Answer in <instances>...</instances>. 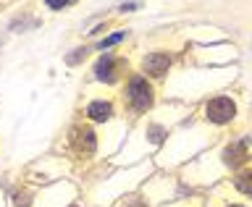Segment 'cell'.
<instances>
[{
  "label": "cell",
  "mask_w": 252,
  "mask_h": 207,
  "mask_svg": "<svg viewBox=\"0 0 252 207\" xmlns=\"http://www.w3.org/2000/svg\"><path fill=\"white\" fill-rule=\"evenodd\" d=\"M129 100L137 110H147L150 105H153V87H150L145 79L134 76L129 82Z\"/></svg>",
  "instance_id": "6da1fadb"
},
{
  "label": "cell",
  "mask_w": 252,
  "mask_h": 207,
  "mask_svg": "<svg viewBox=\"0 0 252 207\" xmlns=\"http://www.w3.org/2000/svg\"><path fill=\"white\" fill-rule=\"evenodd\" d=\"M234 113H236V105L228 97H216L208 102V118L213 123H228L234 118Z\"/></svg>",
  "instance_id": "7a4b0ae2"
},
{
  "label": "cell",
  "mask_w": 252,
  "mask_h": 207,
  "mask_svg": "<svg viewBox=\"0 0 252 207\" xmlns=\"http://www.w3.org/2000/svg\"><path fill=\"white\" fill-rule=\"evenodd\" d=\"M71 145L79 155H92L94 152V134L90 126H74L71 131Z\"/></svg>",
  "instance_id": "3957f363"
},
{
  "label": "cell",
  "mask_w": 252,
  "mask_h": 207,
  "mask_svg": "<svg viewBox=\"0 0 252 207\" xmlns=\"http://www.w3.org/2000/svg\"><path fill=\"white\" fill-rule=\"evenodd\" d=\"M168 66H171V58H168V55H163V53L147 55V58L142 60V68H145V74H150V76L165 74V68H168Z\"/></svg>",
  "instance_id": "277c9868"
},
{
  "label": "cell",
  "mask_w": 252,
  "mask_h": 207,
  "mask_svg": "<svg viewBox=\"0 0 252 207\" xmlns=\"http://www.w3.org/2000/svg\"><path fill=\"white\" fill-rule=\"evenodd\" d=\"M247 145L250 142H239V145H231L223 152V163L228 165V168H239V165L247 160Z\"/></svg>",
  "instance_id": "5b68a950"
},
{
  "label": "cell",
  "mask_w": 252,
  "mask_h": 207,
  "mask_svg": "<svg viewBox=\"0 0 252 207\" xmlns=\"http://www.w3.org/2000/svg\"><path fill=\"white\" fill-rule=\"evenodd\" d=\"M94 76L100 79V82H105V84H113V79H116V58H102L97 60V66H94Z\"/></svg>",
  "instance_id": "8992f818"
},
{
  "label": "cell",
  "mask_w": 252,
  "mask_h": 207,
  "mask_svg": "<svg viewBox=\"0 0 252 207\" xmlns=\"http://www.w3.org/2000/svg\"><path fill=\"white\" fill-rule=\"evenodd\" d=\"M87 116L92 118V121H108L110 118V102H105V100H94V102H90V108H87Z\"/></svg>",
  "instance_id": "52a82bcc"
},
{
  "label": "cell",
  "mask_w": 252,
  "mask_h": 207,
  "mask_svg": "<svg viewBox=\"0 0 252 207\" xmlns=\"http://www.w3.org/2000/svg\"><path fill=\"white\" fill-rule=\"evenodd\" d=\"M236 189H239L242 194H250L252 197V168L236 176Z\"/></svg>",
  "instance_id": "ba28073f"
},
{
  "label": "cell",
  "mask_w": 252,
  "mask_h": 207,
  "mask_svg": "<svg viewBox=\"0 0 252 207\" xmlns=\"http://www.w3.org/2000/svg\"><path fill=\"white\" fill-rule=\"evenodd\" d=\"M121 39H124V31H116V34H110V37L102 39V42H97V47H100V50H105V47L116 45V42H121Z\"/></svg>",
  "instance_id": "9c48e42d"
},
{
  "label": "cell",
  "mask_w": 252,
  "mask_h": 207,
  "mask_svg": "<svg viewBox=\"0 0 252 207\" xmlns=\"http://www.w3.org/2000/svg\"><path fill=\"white\" fill-rule=\"evenodd\" d=\"M163 137H165V131L160 129V126H153V129H150V142H153V145H160Z\"/></svg>",
  "instance_id": "30bf717a"
},
{
  "label": "cell",
  "mask_w": 252,
  "mask_h": 207,
  "mask_svg": "<svg viewBox=\"0 0 252 207\" xmlns=\"http://www.w3.org/2000/svg\"><path fill=\"white\" fill-rule=\"evenodd\" d=\"M231 207H244V205H231Z\"/></svg>",
  "instance_id": "8fae6325"
},
{
  "label": "cell",
  "mask_w": 252,
  "mask_h": 207,
  "mask_svg": "<svg viewBox=\"0 0 252 207\" xmlns=\"http://www.w3.org/2000/svg\"><path fill=\"white\" fill-rule=\"evenodd\" d=\"M71 207H79V205H71Z\"/></svg>",
  "instance_id": "7c38bea8"
}]
</instances>
